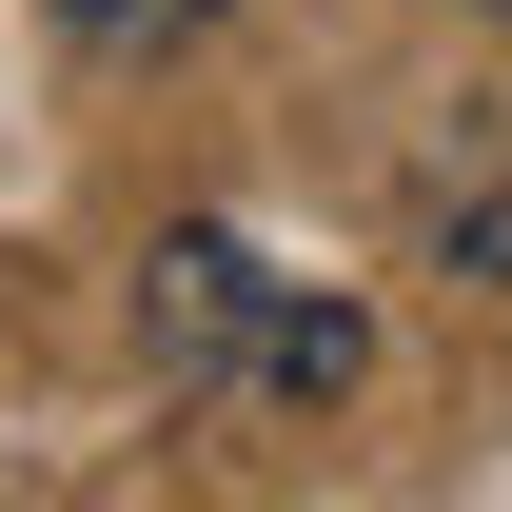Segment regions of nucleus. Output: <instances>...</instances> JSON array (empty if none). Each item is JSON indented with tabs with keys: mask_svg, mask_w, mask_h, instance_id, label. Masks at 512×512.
<instances>
[{
	"mask_svg": "<svg viewBox=\"0 0 512 512\" xmlns=\"http://www.w3.org/2000/svg\"><path fill=\"white\" fill-rule=\"evenodd\" d=\"M414 237H434L453 276H512V138H453L434 178H414Z\"/></svg>",
	"mask_w": 512,
	"mask_h": 512,
	"instance_id": "nucleus-2",
	"label": "nucleus"
},
{
	"mask_svg": "<svg viewBox=\"0 0 512 512\" xmlns=\"http://www.w3.org/2000/svg\"><path fill=\"white\" fill-rule=\"evenodd\" d=\"M493 20H512V0H493Z\"/></svg>",
	"mask_w": 512,
	"mask_h": 512,
	"instance_id": "nucleus-4",
	"label": "nucleus"
},
{
	"mask_svg": "<svg viewBox=\"0 0 512 512\" xmlns=\"http://www.w3.org/2000/svg\"><path fill=\"white\" fill-rule=\"evenodd\" d=\"M138 355H158L178 394L256 375V394H296V414H316V394H355L375 335H355V296H296V276H256V256L197 217V237H158V276H138Z\"/></svg>",
	"mask_w": 512,
	"mask_h": 512,
	"instance_id": "nucleus-1",
	"label": "nucleus"
},
{
	"mask_svg": "<svg viewBox=\"0 0 512 512\" xmlns=\"http://www.w3.org/2000/svg\"><path fill=\"white\" fill-rule=\"evenodd\" d=\"M237 0H60V40L79 60H178V40H217Z\"/></svg>",
	"mask_w": 512,
	"mask_h": 512,
	"instance_id": "nucleus-3",
	"label": "nucleus"
}]
</instances>
